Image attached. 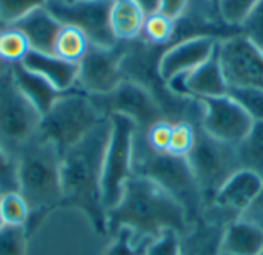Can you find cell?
Segmentation results:
<instances>
[{"mask_svg":"<svg viewBox=\"0 0 263 255\" xmlns=\"http://www.w3.org/2000/svg\"><path fill=\"white\" fill-rule=\"evenodd\" d=\"M0 214L5 225L25 226L29 217V208L18 192L0 195Z\"/></svg>","mask_w":263,"mask_h":255,"instance_id":"cell-30","label":"cell"},{"mask_svg":"<svg viewBox=\"0 0 263 255\" xmlns=\"http://www.w3.org/2000/svg\"><path fill=\"white\" fill-rule=\"evenodd\" d=\"M239 165L263 175V120L253 123L248 134L236 145Z\"/></svg>","mask_w":263,"mask_h":255,"instance_id":"cell-24","label":"cell"},{"mask_svg":"<svg viewBox=\"0 0 263 255\" xmlns=\"http://www.w3.org/2000/svg\"><path fill=\"white\" fill-rule=\"evenodd\" d=\"M48 0H0V22L3 26H11L31 11L45 6Z\"/></svg>","mask_w":263,"mask_h":255,"instance_id":"cell-33","label":"cell"},{"mask_svg":"<svg viewBox=\"0 0 263 255\" xmlns=\"http://www.w3.org/2000/svg\"><path fill=\"white\" fill-rule=\"evenodd\" d=\"M15 159L18 194L29 208L26 229L48 211L62 205V155L52 143L35 134L20 148Z\"/></svg>","mask_w":263,"mask_h":255,"instance_id":"cell-4","label":"cell"},{"mask_svg":"<svg viewBox=\"0 0 263 255\" xmlns=\"http://www.w3.org/2000/svg\"><path fill=\"white\" fill-rule=\"evenodd\" d=\"M177 35V18H173L160 11L146 15L142 37L159 48H168L176 42Z\"/></svg>","mask_w":263,"mask_h":255,"instance_id":"cell-26","label":"cell"},{"mask_svg":"<svg viewBox=\"0 0 263 255\" xmlns=\"http://www.w3.org/2000/svg\"><path fill=\"white\" fill-rule=\"evenodd\" d=\"M105 119L89 95L74 88L63 92L52 108L42 115L37 135L52 143L63 155Z\"/></svg>","mask_w":263,"mask_h":255,"instance_id":"cell-6","label":"cell"},{"mask_svg":"<svg viewBox=\"0 0 263 255\" xmlns=\"http://www.w3.org/2000/svg\"><path fill=\"white\" fill-rule=\"evenodd\" d=\"M31 51L25 34L14 26L0 28V62L11 66L22 63L26 54Z\"/></svg>","mask_w":263,"mask_h":255,"instance_id":"cell-27","label":"cell"},{"mask_svg":"<svg viewBox=\"0 0 263 255\" xmlns=\"http://www.w3.org/2000/svg\"><path fill=\"white\" fill-rule=\"evenodd\" d=\"M262 189L263 175L240 168L219 188L202 215L228 225L242 217L256 203Z\"/></svg>","mask_w":263,"mask_h":255,"instance_id":"cell-12","label":"cell"},{"mask_svg":"<svg viewBox=\"0 0 263 255\" xmlns=\"http://www.w3.org/2000/svg\"><path fill=\"white\" fill-rule=\"evenodd\" d=\"M173 128H174V123L170 122L168 119H163V120H159L157 123H154L153 126H149L145 132L143 131H140V132L143 134L145 142L148 143V146L153 151L168 152L171 135H173Z\"/></svg>","mask_w":263,"mask_h":255,"instance_id":"cell-34","label":"cell"},{"mask_svg":"<svg viewBox=\"0 0 263 255\" xmlns=\"http://www.w3.org/2000/svg\"><path fill=\"white\" fill-rule=\"evenodd\" d=\"M108 237L126 228L142 239H156L165 231L185 234L191 225L186 209L156 182L133 174L120 202L106 212Z\"/></svg>","mask_w":263,"mask_h":255,"instance_id":"cell-2","label":"cell"},{"mask_svg":"<svg viewBox=\"0 0 263 255\" xmlns=\"http://www.w3.org/2000/svg\"><path fill=\"white\" fill-rule=\"evenodd\" d=\"M263 251V228L239 217L225 226L222 252L227 255H259Z\"/></svg>","mask_w":263,"mask_h":255,"instance_id":"cell-22","label":"cell"},{"mask_svg":"<svg viewBox=\"0 0 263 255\" xmlns=\"http://www.w3.org/2000/svg\"><path fill=\"white\" fill-rule=\"evenodd\" d=\"M42 115L14 82L11 66L0 72V146L11 155L39 131Z\"/></svg>","mask_w":263,"mask_h":255,"instance_id":"cell-9","label":"cell"},{"mask_svg":"<svg viewBox=\"0 0 263 255\" xmlns=\"http://www.w3.org/2000/svg\"><path fill=\"white\" fill-rule=\"evenodd\" d=\"M145 20L146 14L136 0H112L109 25L117 42H131L140 37Z\"/></svg>","mask_w":263,"mask_h":255,"instance_id":"cell-23","label":"cell"},{"mask_svg":"<svg viewBox=\"0 0 263 255\" xmlns=\"http://www.w3.org/2000/svg\"><path fill=\"white\" fill-rule=\"evenodd\" d=\"M208 2H210L211 5H214V6H219V2H220V0H208Z\"/></svg>","mask_w":263,"mask_h":255,"instance_id":"cell-42","label":"cell"},{"mask_svg":"<svg viewBox=\"0 0 263 255\" xmlns=\"http://www.w3.org/2000/svg\"><path fill=\"white\" fill-rule=\"evenodd\" d=\"M186 160L203 197L205 208L219 188L240 169L236 146L208 135L200 126H197L196 143Z\"/></svg>","mask_w":263,"mask_h":255,"instance_id":"cell-8","label":"cell"},{"mask_svg":"<svg viewBox=\"0 0 263 255\" xmlns=\"http://www.w3.org/2000/svg\"><path fill=\"white\" fill-rule=\"evenodd\" d=\"M219 38L199 35L176 42L163 49L159 60V75L166 83L171 79L188 74L208 60L219 45Z\"/></svg>","mask_w":263,"mask_h":255,"instance_id":"cell-17","label":"cell"},{"mask_svg":"<svg viewBox=\"0 0 263 255\" xmlns=\"http://www.w3.org/2000/svg\"><path fill=\"white\" fill-rule=\"evenodd\" d=\"M219 58L230 88L251 86L263 89V49L245 35L239 32L220 40Z\"/></svg>","mask_w":263,"mask_h":255,"instance_id":"cell-14","label":"cell"},{"mask_svg":"<svg viewBox=\"0 0 263 255\" xmlns=\"http://www.w3.org/2000/svg\"><path fill=\"white\" fill-rule=\"evenodd\" d=\"M2 226H5V222H3V219H2V214H0V228Z\"/></svg>","mask_w":263,"mask_h":255,"instance_id":"cell-44","label":"cell"},{"mask_svg":"<svg viewBox=\"0 0 263 255\" xmlns=\"http://www.w3.org/2000/svg\"><path fill=\"white\" fill-rule=\"evenodd\" d=\"M190 2L191 0H162L159 11L173 18H179L188 8Z\"/></svg>","mask_w":263,"mask_h":255,"instance_id":"cell-39","label":"cell"},{"mask_svg":"<svg viewBox=\"0 0 263 255\" xmlns=\"http://www.w3.org/2000/svg\"><path fill=\"white\" fill-rule=\"evenodd\" d=\"M96 108L103 117L120 114L131 119L139 131H146L149 126L165 119V114L156 97L143 86L123 80L116 89L103 95H89Z\"/></svg>","mask_w":263,"mask_h":255,"instance_id":"cell-11","label":"cell"},{"mask_svg":"<svg viewBox=\"0 0 263 255\" xmlns=\"http://www.w3.org/2000/svg\"><path fill=\"white\" fill-rule=\"evenodd\" d=\"M108 137L109 119H105L69 148L60 162L62 205L82 211L105 237H108V225L102 200V166Z\"/></svg>","mask_w":263,"mask_h":255,"instance_id":"cell-1","label":"cell"},{"mask_svg":"<svg viewBox=\"0 0 263 255\" xmlns=\"http://www.w3.org/2000/svg\"><path fill=\"white\" fill-rule=\"evenodd\" d=\"M242 217H245V219H248V220L257 223L259 226H262L263 228V189L262 192H260V195H259V199L256 200V203H254Z\"/></svg>","mask_w":263,"mask_h":255,"instance_id":"cell-40","label":"cell"},{"mask_svg":"<svg viewBox=\"0 0 263 255\" xmlns=\"http://www.w3.org/2000/svg\"><path fill=\"white\" fill-rule=\"evenodd\" d=\"M149 242V239L137 237L133 231L122 228L109 236L103 255H142Z\"/></svg>","mask_w":263,"mask_h":255,"instance_id":"cell-28","label":"cell"},{"mask_svg":"<svg viewBox=\"0 0 263 255\" xmlns=\"http://www.w3.org/2000/svg\"><path fill=\"white\" fill-rule=\"evenodd\" d=\"M109 119V137L102 166V200L106 212L122 199L126 182L133 177V152L136 123L120 114Z\"/></svg>","mask_w":263,"mask_h":255,"instance_id":"cell-7","label":"cell"},{"mask_svg":"<svg viewBox=\"0 0 263 255\" xmlns=\"http://www.w3.org/2000/svg\"><path fill=\"white\" fill-rule=\"evenodd\" d=\"M222 255H227V254H222Z\"/></svg>","mask_w":263,"mask_h":255,"instance_id":"cell-47","label":"cell"},{"mask_svg":"<svg viewBox=\"0 0 263 255\" xmlns=\"http://www.w3.org/2000/svg\"><path fill=\"white\" fill-rule=\"evenodd\" d=\"M180 236L174 231H165L153 239L142 255H179Z\"/></svg>","mask_w":263,"mask_h":255,"instance_id":"cell-38","label":"cell"},{"mask_svg":"<svg viewBox=\"0 0 263 255\" xmlns=\"http://www.w3.org/2000/svg\"><path fill=\"white\" fill-rule=\"evenodd\" d=\"M111 5L112 0H48L45 8L62 25L79 28L91 45L109 48L119 43L109 25Z\"/></svg>","mask_w":263,"mask_h":255,"instance_id":"cell-10","label":"cell"},{"mask_svg":"<svg viewBox=\"0 0 263 255\" xmlns=\"http://www.w3.org/2000/svg\"><path fill=\"white\" fill-rule=\"evenodd\" d=\"M6 68H8V65H5V63H2V62H0V72H2V71H5Z\"/></svg>","mask_w":263,"mask_h":255,"instance_id":"cell-43","label":"cell"},{"mask_svg":"<svg viewBox=\"0 0 263 255\" xmlns=\"http://www.w3.org/2000/svg\"><path fill=\"white\" fill-rule=\"evenodd\" d=\"M197 135V125L191 122H177L173 128V135L170 142L168 152L176 157H188L194 148Z\"/></svg>","mask_w":263,"mask_h":255,"instance_id":"cell-31","label":"cell"},{"mask_svg":"<svg viewBox=\"0 0 263 255\" xmlns=\"http://www.w3.org/2000/svg\"><path fill=\"white\" fill-rule=\"evenodd\" d=\"M122 57L123 42L109 48L89 45L86 54L79 62L76 89L86 95H103L116 89L123 82Z\"/></svg>","mask_w":263,"mask_h":255,"instance_id":"cell-13","label":"cell"},{"mask_svg":"<svg viewBox=\"0 0 263 255\" xmlns=\"http://www.w3.org/2000/svg\"><path fill=\"white\" fill-rule=\"evenodd\" d=\"M228 95L254 120H263V89L251 86H233Z\"/></svg>","mask_w":263,"mask_h":255,"instance_id":"cell-29","label":"cell"},{"mask_svg":"<svg viewBox=\"0 0 263 255\" xmlns=\"http://www.w3.org/2000/svg\"><path fill=\"white\" fill-rule=\"evenodd\" d=\"M22 65L29 71L45 77L60 92H66L76 88L79 77V63L63 60L54 54H45L31 49L22 60Z\"/></svg>","mask_w":263,"mask_h":255,"instance_id":"cell-19","label":"cell"},{"mask_svg":"<svg viewBox=\"0 0 263 255\" xmlns=\"http://www.w3.org/2000/svg\"><path fill=\"white\" fill-rule=\"evenodd\" d=\"M133 174L146 177L168 191L188 212L191 223L205 209L203 197L185 157L153 151L140 131L134 137Z\"/></svg>","mask_w":263,"mask_h":255,"instance_id":"cell-5","label":"cell"},{"mask_svg":"<svg viewBox=\"0 0 263 255\" xmlns=\"http://www.w3.org/2000/svg\"><path fill=\"white\" fill-rule=\"evenodd\" d=\"M199 126L211 137L228 145H237L251 129L254 120L230 95L205 99Z\"/></svg>","mask_w":263,"mask_h":255,"instance_id":"cell-15","label":"cell"},{"mask_svg":"<svg viewBox=\"0 0 263 255\" xmlns=\"http://www.w3.org/2000/svg\"><path fill=\"white\" fill-rule=\"evenodd\" d=\"M166 86L173 94L179 97L196 100L228 95L230 86L227 83L222 63L219 58V45L213 55L208 60H205L200 66H197L188 74H182L171 79L170 82H166Z\"/></svg>","mask_w":263,"mask_h":255,"instance_id":"cell-16","label":"cell"},{"mask_svg":"<svg viewBox=\"0 0 263 255\" xmlns=\"http://www.w3.org/2000/svg\"><path fill=\"white\" fill-rule=\"evenodd\" d=\"M242 35L263 49V0H259L239 26Z\"/></svg>","mask_w":263,"mask_h":255,"instance_id":"cell-36","label":"cell"},{"mask_svg":"<svg viewBox=\"0 0 263 255\" xmlns=\"http://www.w3.org/2000/svg\"><path fill=\"white\" fill-rule=\"evenodd\" d=\"M225 226L205 215L197 217L188 231L180 236L179 255H222Z\"/></svg>","mask_w":263,"mask_h":255,"instance_id":"cell-18","label":"cell"},{"mask_svg":"<svg viewBox=\"0 0 263 255\" xmlns=\"http://www.w3.org/2000/svg\"><path fill=\"white\" fill-rule=\"evenodd\" d=\"M136 2L145 11V14L149 15V14H154V12H157L160 9V2L162 0H136Z\"/></svg>","mask_w":263,"mask_h":255,"instance_id":"cell-41","label":"cell"},{"mask_svg":"<svg viewBox=\"0 0 263 255\" xmlns=\"http://www.w3.org/2000/svg\"><path fill=\"white\" fill-rule=\"evenodd\" d=\"M257 2L259 0H220L217 8L223 22L239 29L243 18L248 15V12Z\"/></svg>","mask_w":263,"mask_h":255,"instance_id":"cell-35","label":"cell"},{"mask_svg":"<svg viewBox=\"0 0 263 255\" xmlns=\"http://www.w3.org/2000/svg\"><path fill=\"white\" fill-rule=\"evenodd\" d=\"M259 255H263V251H262V252H260V254H259Z\"/></svg>","mask_w":263,"mask_h":255,"instance_id":"cell-46","label":"cell"},{"mask_svg":"<svg viewBox=\"0 0 263 255\" xmlns=\"http://www.w3.org/2000/svg\"><path fill=\"white\" fill-rule=\"evenodd\" d=\"M26 255H103L109 237L79 209L59 205L26 228Z\"/></svg>","mask_w":263,"mask_h":255,"instance_id":"cell-3","label":"cell"},{"mask_svg":"<svg viewBox=\"0 0 263 255\" xmlns=\"http://www.w3.org/2000/svg\"><path fill=\"white\" fill-rule=\"evenodd\" d=\"M89 45L91 43L88 37L79 28L62 25L54 43V55L72 63H79L86 54Z\"/></svg>","mask_w":263,"mask_h":255,"instance_id":"cell-25","label":"cell"},{"mask_svg":"<svg viewBox=\"0 0 263 255\" xmlns=\"http://www.w3.org/2000/svg\"><path fill=\"white\" fill-rule=\"evenodd\" d=\"M18 192L17 159L0 146V195Z\"/></svg>","mask_w":263,"mask_h":255,"instance_id":"cell-37","label":"cell"},{"mask_svg":"<svg viewBox=\"0 0 263 255\" xmlns=\"http://www.w3.org/2000/svg\"><path fill=\"white\" fill-rule=\"evenodd\" d=\"M11 26L20 29L25 34L32 51L54 54V43L62 23L45 6L31 11Z\"/></svg>","mask_w":263,"mask_h":255,"instance_id":"cell-20","label":"cell"},{"mask_svg":"<svg viewBox=\"0 0 263 255\" xmlns=\"http://www.w3.org/2000/svg\"><path fill=\"white\" fill-rule=\"evenodd\" d=\"M11 72L18 89L31 102V105L37 109L40 115H45L63 94L45 77L29 71L22 63L11 65Z\"/></svg>","mask_w":263,"mask_h":255,"instance_id":"cell-21","label":"cell"},{"mask_svg":"<svg viewBox=\"0 0 263 255\" xmlns=\"http://www.w3.org/2000/svg\"><path fill=\"white\" fill-rule=\"evenodd\" d=\"M66 2H74V0H66Z\"/></svg>","mask_w":263,"mask_h":255,"instance_id":"cell-45","label":"cell"},{"mask_svg":"<svg viewBox=\"0 0 263 255\" xmlns=\"http://www.w3.org/2000/svg\"><path fill=\"white\" fill-rule=\"evenodd\" d=\"M28 234L25 226L0 228V255H26Z\"/></svg>","mask_w":263,"mask_h":255,"instance_id":"cell-32","label":"cell"}]
</instances>
